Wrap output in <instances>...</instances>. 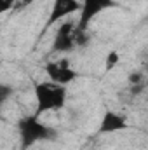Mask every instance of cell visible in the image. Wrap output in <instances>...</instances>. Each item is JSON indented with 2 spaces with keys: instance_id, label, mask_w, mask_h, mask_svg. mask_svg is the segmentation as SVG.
<instances>
[{
  "instance_id": "9c48e42d",
  "label": "cell",
  "mask_w": 148,
  "mask_h": 150,
  "mask_svg": "<svg viewBox=\"0 0 148 150\" xmlns=\"http://www.w3.org/2000/svg\"><path fill=\"white\" fill-rule=\"evenodd\" d=\"M33 0H18V5L19 7H26V5H30Z\"/></svg>"
},
{
  "instance_id": "3957f363",
  "label": "cell",
  "mask_w": 148,
  "mask_h": 150,
  "mask_svg": "<svg viewBox=\"0 0 148 150\" xmlns=\"http://www.w3.org/2000/svg\"><path fill=\"white\" fill-rule=\"evenodd\" d=\"M117 2L115 0H82V7H80V19H78V30L80 32H85L89 23L98 16L101 14L105 9H110L115 7Z\"/></svg>"
},
{
  "instance_id": "277c9868",
  "label": "cell",
  "mask_w": 148,
  "mask_h": 150,
  "mask_svg": "<svg viewBox=\"0 0 148 150\" xmlns=\"http://www.w3.org/2000/svg\"><path fill=\"white\" fill-rule=\"evenodd\" d=\"M77 35H78V25L73 21H65L58 30L52 42V51H72L77 45Z\"/></svg>"
},
{
  "instance_id": "ba28073f",
  "label": "cell",
  "mask_w": 148,
  "mask_h": 150,
  "mask_svg": "<svg viewBox=\"0 0 148 150\" xmlns=\"http://www.w3.org/2000/svg\"><path fill=\"white\" fill-rule=\"evenodd\" d=\"M118 61H120V56H118V52H117V51H111V52H108V54H106V63H105L106 72H110L111 68H115Z\"/></svg>"
},
{
  "instance_id": "5b68a950",
  "label": "cell",
  "mask_w": 148,
  "mask_h": 150,
  "mask_svg": "<svg viewBox=\"0 0 148 150\" xmlns=\"http://www.w3.org/2000/svg\"><path fill=\"white\" fill-rule=\"evenodd\" d=\"M45 74L49 75V79L52 82H58L61 86H66L68 82L75 80L77 72L73 68H70V63L66 59H61V61H49L45 65Z\"/></svg>"
},
{
  "instance_id": "30bf717a",
  "label": "cell",
  "mask_w": 148,
  "mask_h": 150,
  "mask_svg": "<svg viewBox=\"0 0 148 150\" xmlns=\"http://www.w3.org/2000/svg\"><path fill=\"white\" fill-rule=\"evenodd\" d=\"M147 89H148V82H147Z\"/></svg>"
},
{
  "instance_id": "7a4b0ae2",
  "label": "cell",
  "mask_w": 148,
  "mask_h": 150,
  "mask_svg": "<svg viewBox=\"0 0 148 150\" xmlns=\"http://www.w3.org/2000/svg\"><path fill=\"white\" fill-rule=\"evenodd\" d=\"M18 131H19L23 149H28L42 140H52L56 136V131L52 127L45 126L44 122H40L37 113L30 115V117H23L18 122Z\"/></svg>"
},
{
  "instance_id": "6da1fadb",
  "label": "cell",
  "mask_w": 148,
  "mask_h": 150,
  "mask_svg": "<svg viewBox=\"0 0 148 150\" xmlns=\"http://www.w3.org/2000/svg\"><path fill=\"white\" fill-rule=\"evenodd\" d=\"M35 98H37V115L42 112L59 110L65 107L66 101V89L58 82H38L35 86Z\"/></svg>"
},
{
  "instance_id": "8992f818",
  "label": "cell",
  "mask_w": 148,
  "mask_h": 150,
  "mask_svg": "<svg viewBox=\"0 0 148 150\" xmlns=\"http://www.w3.org/2000/svg\"><path fill=\"white\" fill-rule=\"evenodd\" d=\"M80 7H82V4H78V0H54L45 28L52 26L56 21H59V19L77 12V11H80Z\"/></svg>"
},
{
  "instance_id": "52a82bcc",
  "label": "cell",
  "mask_w": 148,
  "mask_h": 150,
  "mask_svg": "<svg viewBox=\"0 0 148 150\" xmlns=\"http://www.w3.org/2000/svg\"><path fill=\"white\" fill-rule=\"evenodd\" d=\"M124 129H127L125 117L118 115L117 112H111V110L105 112L103 120L99 124V133L106 134V133H117V131H124Z\"/></svg>"
}]
</instances>
